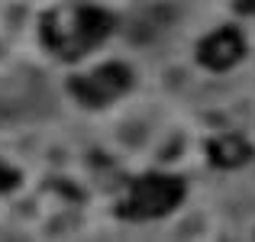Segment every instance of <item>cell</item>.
Here are the masks:
<instances>
[{"instance_id":"6da1fadb","label":"cell","mask_w":255,"mask_h":242,"mask_svg":"<svg viewBox=\"0 0 255 242\" xmlns=\"http://www.w3.org/2000/svg\"><path fill=\"white\" fill-rule=\"evenodd\" d=\"M239 52H243V42L233 29H223L204 45V62L213 65V68H226L230 62H236Z\"/></svg>"}]
</instances>
